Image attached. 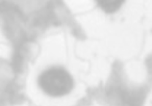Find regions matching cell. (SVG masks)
Masks as SVG:
<instances>
[{"label": "cell", "mask_w": 152, "mask_h": 106, "mask_svg": "<svg viewBox=\"0 0 152 106\" xmlns=\"http://www.w3.org/2000/svg\"><path fill=\"white\" fill-rule=\"evenodd\" d=\"M39 84L47 95L61 97L73 89V78L65 69L52 68L41 74Z\"/></svg>", "instance_id": "6da1fadb"}, {"label": "cell", "mask_w": 152, "mask_h": 106, "mask_svg": "<svg viewBox=\"0 0 152 106\" xmlns=\"http://www.w3.org/2000/svg\"><path fill=\"white\" fill-rule=\"evenodd\" d=\"M98 5L103 9L104 12L108 14L115 13L116 11H118L120 9V7L122 5L123 1L120 0V1H115V0H102V1H98Z\"/></svg>", "instance_id": "7a4b0ae2"}]
</instances>
